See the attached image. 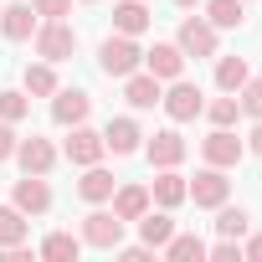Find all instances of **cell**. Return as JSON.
Here are the masks:
<instances>
[{
  "label": "cell",
  "instance_id": "obj_1",
  "mask_svg": "<svg viewBox=\"0 0 262 262\" xmlns=\"http://www.w3.org/2000/svg\"><path fill=\"white\" fill-rule=\"evenodd\" d=\"M98 67H103V77H113V82H123L128 72H139V67H144V47H139V36H123V31L103 36V47H98Z\"/></svg>",
  "mask_w": 262,
  "mask_h": 262
},
{
  "label": "cell",
  "instance_id": "obj_2",
  "mask_svg": "<svg viewBox=\"0 0 262 262\" xmlns=\"http://www.w3.org/2000/svg\"><path fill=\"white\" fill-rule=\"evenodd\" d=\"M31 47H36L41 62H67V57H77V31L67 21H41L36 36H31Z\"/></svg>",
  "mask_w": 262,
  "mask_h": 262
},
{
  "label": "cell",
  "instance_id": "obj_3",
  "mask_svg": "<svg viewBox=\"0 0 262 262\" xmlns=\"http://www.w3.org/2000/svg\"><path fill=\"white\" fill-rule=\"evenodd\" d=\"M175 47L185 52V57H216V47H221V31L206 21V16H185L180 21V31H175Z\"/></svg>",
  "mask_w": 262,
  "mask_h": 262
},
{
  "label": "cell",
  "instance_id": "obj_4",
  "mask_svg": "<svg viewBox=\"0 0 262 262\" xmlns=\"http://www.w3.org/2000/svg\"><path fill=\"white\" fill-rule=\"evenodd\" d=\"M160 108L170 113V123H190V118H201V108H206V93H201L195 82L175 77V82L160 93Z\"/></svg>",
  "mask_w": 262,
  "mask_h": 262
},
{
  "label": "cell",
  "instance_id": "obj_5",
  "mask_svg": "<svg viewBox=\"0 0 262 262\" xmlns=\"http://www.w3.org/2000/svg\"><path fill=\"white\" fill-rule=\"evenodd\" d=\"M226 195H231V180L216 165H206V170H195V180H185V201H195L201 211H216Z\"/></svg>",
  "mask_w": 262,
  "mask_h": 262
},
{
  "label": "cell",
  "instance_id": "obj_6",
  "mask_svg": "<svg viewBox=\"0 0 262 262\" xmlns=\"http://www.w3.org/2000/svg\"><path fill=\"white\" fill-rule=\"evenodd\" d=\"M82 247H98V252H113L118 242H123V221L113 216V211H103V206H93L88 216H82Z\"/></svg>",
  "mask_w": 262,
  "mask_h": 262
},
{
  "label": "cell",
  "instance_id": "obj_7",
  "mask_svg": "<svg viewBox=\"0 0 262 262\" xmlns=\"http://www.w3.org/2000/svg\"><path fill=\"white\" fill-rule=\"evenodd\" d=\"M103 155H108V149H103V134H98V128H88V123H72V128H67V139H62V160H67V165L82 170V165H98Z\"/></svg>",
  "mask_w": 262,
  "mask_h": 262
},
{
  "label": "cell",
  "instance_id": "obj_8",
  "mask_svg": "<svg viewBox=\"0 0 262 262\" xmlns=\"http://www.w3.org/2000/svg\"><path fill=\"white\" fill-rule=\"evenodd\" d=\"M201 160L216 165V170H236V165L247 160V144L231 134V128H211V134L201 139Z\"/></svg>",
  "mask_w": 262,
  "mask_h": 262
},
{
  "label": "cell",
  "instance_id": "obj_9",
  "mask_svg": "<svg viewBox=\"0 0 262 262\" xmlns=\"http://www.w3.org/2000/svg\"><path fill=\"white\" fill-rule=\"evenodd\" d=\"M185 139H180V128H160V134H144V155H149V165L155 170H180V160H185Z\"/></svg>",
  "mask_w": 262,
  "mask_h": 262
},
{
  "label": "cell",
  "instance_id": "obj_10",
  "mask_svg": "<svg viewBox=\"0 0 262 262\" xmlns=\"http://www.w3.org/2000/svg\"><path fill=\"white\" fill-rule=\"evenodd\" d=\"M57 144L52 139H41V134H31V139H21L16 144V165H21V175H52L57 170Z\"/></svg>",
  "mask_w": 262,
  "mask_h": 262
},
{
  "label": "cell",
  "instance_id": "obj_11",
  "mask_svg": "<svg viewBox=\"0 0 262 262\" xmlns=\"http://www.w3.org/2000/svg\"><path fill=\"white\" fill-rule=\"evenodd\" d=\"M11 206L26 211V216H47V211H52V185H47V175H21L16 190H11Z\"/></svg>",
  "mask_w": 262,
  "mask_h": 262
},
{
  "label": "cell",
  "instance_id": "obj_12",
  "mask_svg": "<svg viewBox=\"0 0 262 262\" xmlns=\"http://www.w3.org/2000/svg\"><path fill=\"white\" fill-rule=\"evenodd\" d=\"M160 93H165V82L155 77V72H128L123 77V103L134 108V113H149V108H160Z\"/></svg>",
  "mask_w": 262,
  "mask_h": 262
},
{
  "label": "cell",
  "instance_id": "obj_13",
  "mask_svg": "<svg viewBox=\"0 0 262 262\" xmlns=\"http://www.w3.org/2000/svg\"><path fill=\"white\" fill-rule=\"evenodd\" d=\"M185 52L175 47V41H155L149 52H144V72H155L160 82H175V77H185Z\"/></svg>",
  "mask_w": 262,
  "mask_h": 262
},
{
  "label": "cell",
  "instance_id": "obj_14",
  "mask_svg": "<svg viewBox=\"0 0 262 262\" xmlns=\"http://www.w3.org/2000/svg\"><path fill=\"white\" fill-rule=\"evenodd\" d=\"M41 26V16L31 11V0H16V6H0V36L6 41H31Z\"/></svg>",
  "mask_w": 262,
  "mask_h": 262
},
{
  "label": "cell",
  "instance_id": "obj_15",
  "mask_svg": "<svg viewBox=\"0 0 262 262\" xmlns=\"http://www.w3.org/2000/svg\"><path fill=\"white\" fill-rule=\"evenodd\" d=\"M103 149L108 155H139L144 149V128L134 123V118H108V128H103Z\"/></svg>",
  "mask_w": 262,
  "mask_h": 262
},
{
  "label": "cell",
  "instance_id": "obj_16",
  "mask_svg": "<svg viewBox=\"0 0 262 262\" xmlns=\"http://www.w3.org/2000/svg\"><path fill=\"white\" fill-rule=\"evenodd\" d=\"M88 113H93V98H88L82 88H57V93H52V118H57L62 128L88 123Z\"/></svg>",
  "mask_w": 262,
  "mask_h": 262
},
{
  "label": "cell",
  "instance_id": "obj_17",
  "mask_svg": "<svg viewBox=\"0 0 262 262\" xmlns=\"http://www.w3.org/2000/svg\"><path fill=\"white\" fill-rule=\"evenodd\" d=\"M108 206H113V216L128 226V221H139L155 201H149V185H113V195H108Z\"/></svg>",
  "mask_w": 262,
  "mask_h": 262
},
{
  "label": "cell",
  "instance_id": "obj_18",
  "mask_svg": "<svg viewBox=\"0 0 262 262\" xmlns=\"http://www.w3.org/2000/svg\"><path fill=\"white\" fill-rule=\"evenodd\" d=\"M113 170H103V160L98 165H82V180H77V195L88 201V206H108V195H113Z\"/></svg>",
  "mask_w": 262,
  "mask_h": 262
},
{
  "label": "cell",
  "instance_id": "obj_19",
  "mask_svg": "<svg viewBox=\"0 0 262 262\" xmlns=\"http://www.w3.org/2000/svg\"><path fill=\"white\" fill-rule=\"evenodd\" d=\"M134 226H139V242H144V247H155V252H160V247L175 236V216H170L165 206H149V211H144Z\"/></svg>",
  "mask_w": 262,
  "mask_h": 262
},
{
  "label": "cell",
  "instance_id": "obj_20",
  "mask_svg": "<svg viewBox=\"0 0 262 262\" xmlns=\"http://www.w3.org/2000/svg\"><path fill=\"white\" fill-rule=\"evenodd\" d=\"M149 201L165 206V211L185 206V175H180V170H155V180H149Z\"/></svg>",
  "mask_w": 262,
  "mask_h": 262
},
{
  "label": "cell",
  "instance_id": "obj_21",
  "mask_svg": "<svg viewBox=\"0 0 262 262\" xmlns=\"http://www.w3.org/2000/svg\"><path fill=\"white\" fill-rule=\"evenodd\" d=\"M149 6H144V0H118V6H113V31H123V36H144L149 31Z\"/></svg>",
  "mask_w": 262,
  "mask_h": 262
},
{
  "label": "cell",
  "instance_id": "obj_22",
  "mask_svg": "<svg viewBox=\"0 0 262 262\" xmlns=\"http://www.w3.org/2000/svg\"><path fill=\"white\" fill-rule=\"evenodd\" d=\"M21 88H26V98H52L62 82H57V62H26V72H21Z\"/></svg>",
  "mask_w": 262,
  "mask_h": 262
},
{
  "label": "cell",
  "instance_id": "obj_23",
  "mask_svg": "<svg viewBox=\"0 0 262 262\" xmlns=\"http://www.w3.org/2000/svg\"><path fill=\"white\" fill-rule=\"evenodd\" d=\"M201 6H206V21L216 31H236L247 21V0H201Z\"/></svg>",
  "mask_w": 262,
  "mask_h": 262
},
{
  "label": "cell",
  "instance_id": "obj_24",
  "mask_svg": "<svg viewBox=\"0 0 262 262\" xmlns=\"http://www.w3.org/2000/svg\"><path fill=\"white\" fill-rule=\"evenodd\" d=\"M77 252H82V236H72V231H52L36 247V257H47V262H77Z\"/></svg>",
  "mask_w": 262,
  "mask_h": 262
},
{
  "label": "cell",
  "instance_id": "obj_25",
  "mask_svg": "<svg viewBox=\"0 0 262 262\" xmlns=\"http://www.w3.org/2000/svg\"><path fill=\"white\" fill-rule=\"evenodd\" d=\"M247 231H252V216H247L242 206H226V201H221V206H216V236H231V242H242Z\"/></svg>",
  "mask_w": 262,
  "mask_h": 262
},
{
  "label": "cell",
  "instance_id": "obj_26",
  "mask_svg": "<svg viewBox=\"0 0 262 262\" xmlns=\"http://www.w3.org/2000/svg\"><path fill=\"white\" fill-rule=\"evenodd\" d=\"M160 252H165L170 262H201V257H206V242H201L195 231H175V236H170Z\"/></svg>",
  "mask_w": 262,
  "mask_h": 262
},
{
  "label": "cell",
  "instance_id": "obj_27",
  "mask_svg": "<svg viewBox=\"0 0 262 262\" xmlns=\"http://www.w3.org/2000/svg\"><path fill=\"white\" fill-rule=\"evenodd\" d=\"M247 77H252V72H247V57H221V62H216V88H221V93H242Z\"/></svg>",
  "mask_w": 262,
  "mask_h": 262
},
{
  "label": "cell",
  "instance_id": "obj_28",
  "mask_svg": "<svg viewBox=\"0 0 262 262\" xmlns=\"http://www.w3.org/2000/svg\"><path fill=\"white\" fill-rule=\"evenodd\" d=\"M201 113L211 118V128H231V123L242 118V98H236V93H221V98H216V103H206Z\"/></svg>",
  "mask_w": 262,
  "mask_h": 262
},
{
  "label": "cell",
  "instance_id": "obj_29",
  "mask_svg": "<svg viewBox=\"0 0 262 262\" xmlns=\"http://www.w3.org/2000/svg\"><path fill=\"white\" fill-rule=\"evenodd\" d=\"M26 231H31L26 211H16V206H0V247H16V242H26Z\"/></svg>",
  "mask_w": 262,
  "mask_h": 262
},
{
  "label": "cell",
  "instance_id": "obj_30",
  "mask_svg": "<svg viewBox=\"0 0 262 262\" xmlns=\"http://www.w3.org/2000/svg\"><path fill=\"white\" fill-rule=\"evenodd\" d=\"M31 113V98H26V88H6V93H0V118H6V123H21Z\"/></svg>",
  "mask_w": 262,
  "mask_h": 262
},
{
  "label": "cell",
  "instance_id": "obj_31",
  "mask_svg": "<svg viewBox=\"0 0 262 262\" xmlns=\"http://www.w3.org/2000/svg\"><path fill=\"white\" fill-rule=\"evenodd\" d=\"M236 98H242V113H247V118L257 123V118H262V77H247Z\"/></svg>",
  "mask_w": 262,
  "mask_h": 262
},
{
  "label": "cell",
  "instance_id": "obj_32",
  "mask_svg": "<svg viewBox=\"0 0 262 262\" xmlns=\"http://www.w3.org/2000/svg\"><path fill=\"white\" fill-rule=\"evenodd\" d=\"M206 257H211V262H242V242L216 236V247H206Z\"/></svg>",
  "mask_w": 262,
  "mask_h": 262
},
{
  "label": "cell",
  "instance_id": "obj_33",
  "mask_svg": "<svg viewBox=\"0 0 262 262\" xmlns=\"http://www.w3.org/2000/svg\"><path fill=\"white\" fill-rule=\"evenodd\" d=\"M31 11L41 21H62V16H72V0H31Z\"/></svg>",
  "mask_w": 262,
  "mask_h": 262
},
{
  "label": "cell",
  "instance_id": "obj_34",
  "mask_svg": "<svg viewBox=\"0 0 262 262\" xmlns=\"http://www.w3.org/2000/svg\"><path fill=\"white\" fill-rule=\"evenodd\" d=\"M16 144H21L16 123H6V118H0V160H16Z\"/></svg>",
  "mask_w": 262,
  "mask_h": 262
},
{
  "label": "cell",
  "instance_id": "obj_35",
  "mask_svg": "<svg viewBox=\"0 0 262 262\" xmlns=\"http://www.w3.org/2000/svg\"><path fill=\"white\" fill-rule=\"evenodd\" d=\"M242 262H262V231H247L242 236Z\"/></svg>",
  "mask_w": 262,
  "mask_h": 262
},
{
  "label": "cell",
  "instance_id": "obj_36",
  "mask_svg": "<svg viewBox=\"0 0 262 262\" xmlns=\"http://www.w3.org/2000/svg\"><path fill=\"white\" fill-rule=\"evenodd\" d=\"M113 252H118L123 262H149V257H155V247H144V242H139V247H123V242H118Z\"/></svg>",
  "mask_w": 262,
  "mask_h": 262
},
{
  "label": "cell",
  "instance_id": "obj_37",
  "mask_svg": "<svg viewBox=\"0 0 262 262\" xmlns=\"http://www.w3.org/2000/svg\"><path fill=\"white\" fill-rule=\"evenodd\" d=\"M242 144H247V155H257V160H262V118H257V123H252V134H247V139H242Z\"/></svg>",
  "mask_w": 262,
  "mask_h": 262
},
{
  "label": "cell",
  "instance_id": "obj_38",
  "mask_svg": "<svg viewBox=\"0 0 262 262\" xmlns=\"http://www.w3.org/2000/svg\"><path fill=\"white\" fill-rule=\"evenodd\" d=\"M175 6H185V11H190V6H201V0H175Z\"/></svg>",
  "mask_w": 262,
  "mask_h": 262
},
{
  "label": "cell",
  "instance_id": "obj_39",
  "mask_svg": "<svg viewBox=\"0 0 262 262\" xmlns=\"http://www.w3.org/2000/svg\"><path fill=\"white\" fill-rule=\"evenodd\" d=\"M82 6H98V0H82Z\"/></svg>",
  "mask_w": 262,
  "mask_h": 262
}]
</instances>
